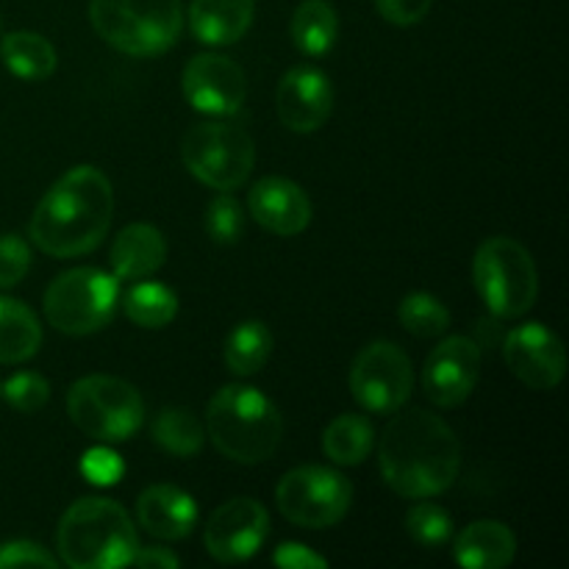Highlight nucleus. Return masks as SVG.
<instances>
[{
    "instance_id": "nucleus-21",
    "label": "nucleus",
    "mask_w": 569,
    "mask_h": 569,
    "mask_svg": "<svg viewBox=\"0 0 569 569\" xmlns=\"http://www.w3.org/2000/svg\"><path fill=\"white\" fill-rule=\"evenodd\" d=\"M517 539L498 520L470 522L453 545V556L467 569H503L515 561Z\"/></svg>"
},
{
    "instance_id": "nucleus-12",
    "label": "nucleus",
    "mask_w": 569,
    "mask_h": 569,
    "mask_svg": "<svg viewBox=\"0 0 569 569\" xmlns=\"http://www.w3.org/2000/svg\"><path fill=\"white\" fill-rule=\"evenodd\" d=\"M267 533H270V515L264 506L253 498H233L209 517L203 542L217 561L239 565L259 553L261 545L267 542Z\"/></svg>"
},
{
    "instance_id": "nucleus-10",
    "label": "nucleus",
    "mask_w": 569,
    "mask_h": 569,
    "mask_svg": "<svg viewBox=\"0 0 569 569\" xmlns=\"http://www.w3.org/2000/svg\"><path fill=\"white\" fill-rule=\"evenodd\" d=\"M276 503L292 526L320 531L337 526L348 515L353 503V487L348 478L328 467H295L278 483Z\"/></svg>"
},
{
    "instance_id": "nucleus-4",
    "label": "nucleus",
    "mask_w": 569,
    "mask_h": 569,
    "mask_svg": "<svg viewBox=\"0 0 569 569\" xmlns=\"http://www.w3.org/2000/svg\"><path fill=\"white\" fill-rule=\"evenodd\" d=\"M59 559L72 569H114L131 565L139 537L131 517L109 498L76 500L56 528Z\"/></svg>"
},
{
    "instance_id": "nucleus-17",
    "label": "nucleus",
    "mask_w": 569,
    "mask_h": 569,
    "mask_svg": "<svg viewBox=\"0 0 569 569\" xmlns=\"http://www.w3.org/2000/svg\"><path fill=\"white\" fill-rule=\"evenodd\" d=\"M250 217L276 237H298L311 222V200L295 181L267 176L250 189Z\"/></svg>"
},
{
    "instance_id": "nucleus-32",
    "label": "nucleus",
    "mask_w": 569,
    "mask_h": 569,
    "mask_svg": "<svg viewBox=\"0 0 569 569\" xmlns=\"http://www.w3.org/2000/svg\"><path fill=\"white\" fill-rule=\"evenodd\" d=\"M0 395H3L11 409L22 411V415H33V411L48 403L50 383L39 372H17L3 383Z\"/></svg>"
},
{
    "instance_id": "nucleus-33",
    "label": "nucleus",
    "mask_w": 569,
    "mask_h": 569,
    "mask_svg": "<svg viewBox=\"0 0 569 569\" xmlns=\"http://www.w3.org/2000/svg\"><path fill=\"white\" fill-rule=\"evenodd\" d=\"M28 267H31V248L26 239L3 233L0 237V289L17 287L26 278Z\"/></svg>"
},
{
    "instance_id": "nucleus-14",
    "label": "nucleus",
    "mask_w": 569,
    "mask_h": 569,
    "mask_svg": "<svg viewBox=\"0 0 569 569\" xmlns=\"http://www.w3.org/2000/svg\"><path fill=\"white\" fill-rule=\"evenodd\" d=\"M481 376V345L470 337H450L431 350L422 367V392L439 409H456L476 389Z\"/></svg>"
},
{
    "instance_id": "nucleus-19",
    "label": "nucleus",
    "mask_w": 569,
    "mask_h": 569,
    "mask_svg": "<svg viewBox=\"0 0 569 569\" xmlns=\"http://www.w3.org/2000/svg\"><path fill=\"white\" fill-rule=\"evenodd\" d=\"M167 242L161 231L148 222H133L117 233L111 244V272L117 281H142L150 278L156 270L164 267Z\"/></svg>"
},
{
    "instance_id": "nucleus-24",
    "label": "nucleus",
    "mask_w": 569,
    "mask_h": 569,
    "mask_svg": "<svg viewBox=\"0 0 569 569\" xmlns=\"http://www.w3.org/2000/svg\"><path fill=\"white\" fill-rule=\"evenodd\" d=\"M339 17L328 0H303L292 14V42L306 56H326L337 44Z\"/></svg>"
},
{
    "instance_id": "nucleus-11",
    "label": "nucleus",
    "mask_w": 569,
    "mask_h": 569,
    "mask_svg": "<svg viewBox=\"0 0 569 569\" xmlns=\"http://www.w3.org/2000/svg\"><path fill=\"white\" fill-rule=\"evenodd\" d=\"M415 389L409 356L395 342H372L356 356L350 367V392L361 409L372 415H392L403 409Z\"/></svg>"
},
{
    "instance_id": "nucleus-13",
    "label": "nucleus",
    "mask_w": 569,
    "mask_h": 569,
    "mask_svg": "<svg viewBox=\"0 0 569 569\" xmlns=\"http://www.w3.org/2000/svg\"><path fill=\"white\" fill-rule=\"evenodd\" d=\"M183 98L200 114L231 117L242 109L248 78L233 59L220 53H200L183 67Z\"/></svg>"
},
{
    "instance_id": "nucleus-3",
    "label": "nucleus",
    "mask_w": 569,
    "mask_h": 569,
    "mask_svg": "<svg viewBox=\"0 0 569 569\" xmlns=\"http://www.w3.org/2000/svg\"><path fill=\"white\" fill-rule=\"evenodd\" d=\"M206 437L226 459L239 465H261L270 461L281 445V411L259 389L228 383L209 400Z\"/></svg>"
},
{
    "instance_id": "nucleus-34",
    "label": "nucleus",
    "mask_w": 569,
    "mask_h": 569,
    "mask_svg": "<svg viewBox=\"0 0 569 569\" xmlns=\"http://www.w3.org/2000/svg\"><path fill=\"white\" fill-rule=\"evenodd\" d=\"M59 559L50 556L42 545L37 542H6L0 545V567H56Z\"/></svg>"
},
{
    "instance_id": "nucleus-5",
    "label": "nucleus",
    "mask_w": 569,
    "mask_h": 569,
    "mask_svg": "<svg viewBox=\"0 0 569 569\" xmlns=\"http://www.w3.org/2000/svg\"><path fill=\"white\" fill-rule=\"evenodd\" d=\"M89 22L114 50L137 59L159 56L183 31L181 0H92Z\"/></svg>"
},
{
    "instance_id": "nucleus-25",
    "label": "nucleus",
    "mask_w": 569,
    "mask_h": 569,
    "mask_svg": "<svg viewBox=\"0 0 569 569\" xmlns=\"http://www.w3.org/2000/svg\"><path fill=\"white\" fill-rule=\"evenodd\" d=\"M376 445V431L361 415H339L322 433V450L333 465L359 467Z\"/></svg>"
},
{
    "instance_id": "nucleus-36",
    "label": "nucleus",
    "mask_w": 569,
    "mask_h": 569,
    "mask_svg": "<svg viewBox=\"0 0 569 569\" xmlns=\"http://www.w3.org/2000/svg\"><path fill=\"white\" fill-rule=\"evenodd\" d=\"M272 561H276L278 567H287V569H320V567H328L326 556H317L315 550L306 548V545H298V542L281 545V548L276 550V556H272Z\"/></svg>"
},
{
    "instance_id": "nucleus-35",
    "label": "nucleus",
    "mask_w": 569,
    "mask_h": 569,
    "mask_svg": "<svg viewBox=\"0 0 569 569\" xmlns=\"http://www.w3.org/2000/svg\"><path fill=\"white\" fill-rule=\"evenodd\" d=\"M376 6L378 11H381L383 20L392 22V26L409 28L426 20L433 0H376Z\"/></svg>"
},
{
    "instance_id": "nucleus-6",
    "label": "nucleus",
    "mask_w": 569,
    "mask_h": 569,
    "mask_svg": "<svg viewBox=\"0 0 569 569\" xmlns=\"http://www.w3.org/2000/svg\"><path fill=\"white\" fill-rule=\"evenodd\" d=\"M472 281L498 320H517L539 295V276L526 244L511 237H489L476 250Z\"/></svg>"
},
{
    "instance_id": "nucleus-27",
    "label": "nucleus",
    "mask_w": 569,
    "mask_h": 569,
    "mask_svg": "<svg viewBox=\"0 0 569 569\" xmlns=\"http://www.w3.org/2000/svg\"><path fill=\"white\" fill-rule=\"evenodd\" d=\"M126 317L139 328H164L176 320L178 298L170 287L156 281H139L122 298Z\"/></svg>"
},
{
    "instance_id": "nucleus-15",
    "label": "nucleus",
    "mask_w": 569,
    "mask_h": 569,
    "mask_svg": "<svg viewBox=\"0 0 569 569\" xmlns=\"http://www.w3.org/2000/svg\"><path fill=\"white\" fill-rule=\"evenodd\" d=\"M503 361L517 381L537 392H548L565 381L567 353L561 339L542 322L511 328L503 342Z\"/></svg>"
},
{
    "instance_id": "nucleus-26",
    "label": "nucleus",
    "mask_w": 569,
    "mask_h": 569,
    "mask_svg": "<svg viewBox=\"0 0 569 569\" xmlns=\"http://www.w3.org/2000/svg\"><path fill=\"white\" fill-rule=\"evenodd\" d=\"M226 365L233 376H256L272 353V333L264 322H239L226 339Z\"/></svg>"
},
{
    "instance_id": "nucleus-7",
    "label": "nucleus",
    "mask_w": 569,
    "mask_h": 569,
    "mask_svg": "<svg viewBox=\"0 0 569 569\" xmlns=\"http://www.w3.org/2000/svg\"><path fill=\"white\" fill-rule=\"evenodd\" d=\"M72 426L98 442H128L144 426V400L117 376H87L67 392Z\"/></svg>"
},
{
    "instance_id": "nucleus-31",
    "label": "nucleus",
    "mask_w": 569,
    "mask_h": 569,
    "mask_svg": "<svg viewBox=\"0 0 569 569\" xmlns=\"http://www.w3.org/2000/svg\"><path fill=\"white\" fill-rule=\"evenodd\" d=\"M206 231L214 242L237 244L244 233V214L231 192H220L206 209Z\"/></svg>"
},
{
    "instance_id": "nucleus-37",
    "label": "nucleus",
    "mask_w": 569,
    "mask_h": 569,
    "mask_svg": "<svg viewBox=\"0 0 569 569\" xmlns=\"http://www.w3.org/2000/svg\"><path fill=\"white\" fill-rule=\"evenodd\" d=\"M131 565L142 569H170L181 567V559H178L176 553H170L167 548H159V545H153V548H142V545H139L137 553L131 556Z\"/></svg>"
},
{
    "instance_id": "nucleus-28",
    "label": "nucleus",
    "mask_w": 569,
    "mask_h": 569,
    "mask_svg": "<svg viewBox=\"0 0 569 569\" xmlns=\"http://www.w3.org/2000/svg\"><path fill=\"white\" fill-rule=\"evenodd\" d=\"M150 431H153V439L159 448H164L172 456H181V459L200 453V448L206 442V428L200 426V420L192 411L181 409V406L161 409L156 415Z\"/></svg>"
},
{
    "instance_id": "nucleus-20",
    "label": "nucleus",
    "mask_w": 569,
    "mask_h": 569,
    "mask_svg": "<svg viewBox=\"0 0 569 569\" xmlns=\"http://www.w3.org/2000/svg\"><path fill=\"white\" fill-rule=\"evenodd\" d=\"M253 14L256 0H192L189 28L203 44L226 48L248 33Z\"/></svg>"
},
{
    "instance_id": "nucleus-2",
    "label": "nucleus",
    "mask_w": 569,
    "mask_h": 569,
    "mask_svg": "<svg viewBox=\"0 0 569 569\" xmlns=\"http://www.w3.org/2000/svg\"><path fill=\"white\" fill-rule=\"evenodd\" d=\"M114 214L111 181L92 164L67 170L33 209L28 237L53 259L92 253L109 233Z\"/></svg>"
},
{
    "instance_id": "nucleus-29",
    "label": "nucleus",
    "mask_w": 569,
    "mask_h": 569,
    "mask_svg": "<svg viewBox=\"0 0 569 569\" xmlns=\"http://www.w3.org/2000/svg\"><path fill=\"white\" fill-rule=\"evenodd\" d=\"M398 317H400V326H403L411 337H420V339L442 337V333L450 328L448 306L428 292L406 295L403 303H400L398 309Z\"/></svg>"
},
{
    "instance_id": "nucleus-8",
    "label": "nucleus",
    "mask_w": 569,
    "mask_h": 569,
    "mask_svg": "<svg viewBox=\"0 0 569 569\" xmlns=\"http://www.w3.org/2000/svg\"><path fill=\"white\" fill-rule=\"evenodd\" d=\"M120 306V281L98 267L61 272L44 292V317L67 337H89L111 322Z\"/></svg>"
},
{
    "instance_id": "nucleus-1",
    "label": "nucleus",
    "mask_w": 569,
    "mask_h": 569,
    "mask_svg": "<svg viewBox=\"0 0 569 569\" xmlns=\"http://www.w3.org/2000/svg\"><path fill=\"white\" fill-rule=\"evenodd\" d=\"M400 411V409H398ZM378 467L392 492L426 500L453 487L461 470V445L442 417L409 409L392 417L378 445Z\"/></svg>"
},
{
    "instance_id": "nucleus-23",
    "label": "nucleus",
    "mask_w": 569,
    "mask_h": 569,
    "mask_svg": "<svg viewBox=\"0 0 569 569\" xmlns=\"http://www.w3.org/2000/svg\"><path fill=\"white\" fill-rule=\"evenodd\" d=\"M0 59H3L6 70L11 76L22 78V81H48L56 72V64H59L53 44L42 33L33 31H14L3 37Z\"/></svg>"
},
{
    "instance_id": "nucleus-30",
    "label": "nucleus",
    "mask_w": 569,
    "mask_h": 569,
    "mask_svg": "<svg viewBox=\"0 0 569 569\" xmlns=\"http://www.w3.org/2000/svg\"><path fill=\"white\" fill-rule=\"evenodd\" d=\"M406 531L422 548H442L453 533V520L437 503H417L406 515Z\"/></svg>"
},
{
    "instance_id": "nucleus-9",
    "label": "nucleus",
    "mask_w": 569,
    "mask_h": 569,
    "mask_svg": "<svg viewBox=\"0 0 569 569\" xmlns=\"http://www.w3.org/2000/svg\"><path fill=\"white\" fill-rule=\"evenodd\" d=\"M187 170L217 192L242 187L256 164V144L244 128L231 122H198L181 142Z\"/></svg>"
},
{
    "instance_id": "nucleus-22",
    "label": "nucleus",
    "mask_w": 569,
    "mask_h": 569,
    "mask_svg": "<svg viewBox=\"0 0 569 569\" xmlns=\"http://www.w3.org/2000/svg\"><path fill=\"white\" fill-rule=\"evenodd\" d=\"M42 345V326L26 303L0 295V365H22Z\"/></svg>"
},
{
    "instance_id": "nucleus-18",
    "label": "nucleus",
    "mask_w": 569,
    "mask_h": 569,
    "mask_svg": "<svg viewBox=\"0 0 569 569\" xmlns=\"http://www.w3.org/2000/svg\"><path fill=\"white\" fill-rule=\"evenodd\" d=\"M137 520L150 537L178 542L192 533L198 522V503L192 495L172 483H153L137 500Z\"/></svg>"
},
{
    "instance_id": "nucleus-16",
    "label": "nucleus",
    "mask_w": 569,
    "mask_h": 569,
    "mask_svg": "<svg viewBox=\"0 0 569 569\" xmlns=\"http://www.w3.org/2000/svg\"><path fill=\"white\" fill-rule=\"evenodd\" d=\"M276 109L283 126L295 133H315L331 117L333 87L317 67H292L281 78L276 92Z\"/></svg>"
}]
</instances>
